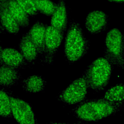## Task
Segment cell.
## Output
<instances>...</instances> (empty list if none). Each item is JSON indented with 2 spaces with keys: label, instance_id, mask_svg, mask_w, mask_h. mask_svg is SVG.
Returning a JSON list of instances; mask_svg holds the SVG:
<instances>
[{
  "label": "cell",
  "instance_id": "1",
  "mask_svg": "<svg viewBox=\"0 0 124 124\" xmlns=\"http://www.w3.org/2000/svg\"><path fill=\"white\" fill-rule=\"evenodd\" d=\"M124 109V101L113 102L102 98L84 100L72 110L74 116L85 122H96Z\"/></svg>",
  "mask_w": 124,
  "mask_h": 124
},
{
  "label": "cell",
  "instance_id": "2",
  "mask_svg": "<svg viewBox=\"0 0 124 124\" xmlns=\"http://www.w3.org/2000/svg\"><path fill=\"white\" fill-rule=\"evenodd\" d=\"M90 46V41L86 37L80 24L72 20L64 43V52L68 62L72 64L80 60L88 53Z\"/></svg>",
  "mask_w": 124,
  "mask_h": 124
},
{
  "label": "cell",
  "instance_id": "3",
  "mask_svg": "<svg viewBox=\"0 0 124 124\" xmlns=\"http://www.w3.org/2000/svg\"><path fill=\"white\" fill-rule=\"evenodd\" d=\"M113 68L114 65L104 56L94 60L82 74L88 88L96 92L104 90L109 82Z\"/></svg>",
  "mask_w": 124,
  "mask_h": 124
},
{
  "label": "cell",
  "instance_id": "4",
  "mask_svg": "<svg viewBox=\"0 0 124 124\" xmlns=\"http://www.w3.org/2000/svg\"><path fill=\"white\" fill-rule=\"evenodd\" d=\"M104 57L114 65L124 69L123 34L117 28L111 29L106 34L104 44Z\"/></svg>",
  "mask_w": 124,
  "mask_h": 124
},
{
  "label": "cell",
  "instance_id": "5",
  "mask_svg": "<svg viewBox=\"0 0 124 124\" xmlns=\"http://www.w3.org/2000/svg\"><path fill=\"white\" fill-rule=\"evenodd\" d=\"M88 87L82 75L73 81L58 97V100L65 104L75 105L84 100Z\"/></svg>",
  "mask_w": 124,
  "mask_h": 124
},
{
  "label": "cell",
  "instance_id": "6",
  "mask_svg": "<svg viewBox=\"0 0 124 124\" xmlns=\"http://www.w3.org/2000/svg\"><path fill=\"white\" fill-rule=\"evenodd\" d=\"M64 33L55 29L50 25L46 26L43 61L48 64H52L56 54L61 46Z\"/></svg>",
  "mask_w": 124,
  "mask_h": 124
},
{
  "label": "cell",
  "instance_id": "7",
  "mask_svg": "<svg viewBox=\"0 0 124 124\" xmlns=\"http://www.w3.org/2000/svg\"><path fill=\"white\" fill-rule=\"evenodd\" d=\"M10 98L13 118L18 123L22 124L37 123L35 115L30 104L25 100L12 95L10 96Z\"/></svg>",
  "mask_w": 124,
  "mask_h": 124
},
{
  "label": "cell",
  "instance_id": "8",
  "mask_svg": "<svg viewBox=\"0 0 124 124\" xmlns=\"http://www.w3.org/2000/svg\"><path fill=\"white\" fill-rule=\"evenodd\" d=\"M108 16L101 10L89 12L85 20V27L89 33L96 34L106 31L108 25Z\"/></svg>",
  "mask_w": 124,
  "mask_h": 124
},
{
  "label": "cell",
  "instance_id": "9",
  "mask_svg": "<svg viewBox=\"0 0 124 124\" xmlns=\"http://www.w3.org/2000/svg\"><path fill=\"white\" fill-rule=\"evenodd\" d=\"M0 64L21 69L25 68L28 63L19 50L0 46Z\"/></svg>",
  "mask_w": 124,
  "mask_h": 124
},
{
  "label": "cell",
  "instance_id": "10",
  "mask_svg": "<svg viewBox=\"0 0 124 124\" xmlns=\"http://www.w3.org/2000/svg\"><path fill=\"white\" fill-rule=\"evenodd\" d=\"M68 15L65 0H59L56 8L51 16L50 25L64 33L67 29Z\"/></svg>",
  "mask_w": 124,
  "mask_h": 124
},
{
  "label": "cell",
  "instance_id": "11",
  "mask_svg": "<svg viewBox=\"0 0 124 124\" xmlns=\"http://www.w3.org/2000/svg\"><path fill=\"white\" fill-rule=\"evenodd\" d=\"M18 49L29 64L34 63L39 55L37 47L31 40L28 32L22 36L19 42Z\"/></svg>",
  "mask_w": 124,
  "mask_h": 124
},
{
  "label": "cell",
  "instance_id": "12",
  "mask_svg": "<svg viewBox=\"0 0 124 124\" xmlns=\"http://www.w3.org/2000/svg\"><path fill=\"white\" fill-rule=\"evenodd\" d=\"M0 22L4 30L10 33L17 34L20 31L21 27L8 9L5 0H0Z\"/></svg>",
  "mask_w": 124,
  "mask_h": 124
},
{
  "label": "cell",
  "instance_id": "13",
  "mask_svg": "<svg viewBox=\"0 0 124 124\" xmlns=\"http://www.w3.org/2000/svg\"><path fill=\"white\" fill-rule=\"evenodd\" d=\"M21 78L19 69L0 64V86L8 88L16 85Z\"/></svg>",
  "mask_w": 124,
  "mask_h": 124
},
{
  "label": "cell",
  "instance_id": "14",
  "mask_svg": "<svg viewBox=\"0 0 124 124\" xmlns=\"http://www.w3.org/2000/svg\"><path fill=\"white\" fill-rule=\"evenodd\" d=\"M47 25L41 21L36 22L28 31L30 38L37 47L39 55L43 57L44 42Z\"/></svg>",
  "mask_w": 124,
  "mask_h": 124
},
{
  "label": "cell",
  "instance_id": "15",
  "mask_svg": "<svg viewBox=\"0 0 124 124\" xmlns=\"http://www.w3.org/2000/svg\"><path fill=\"white\" fill-rule=\"evenodd\" d=\"M9 12L21 28L30 24V16L23 8L14 0H5Z\"/></svg>",
  "mask_w": 124,
  "mask_h": 124
},
{
  "label": "cell",
  "instance_id": "16",
  "mask_svg": "<svg viewBox=\"0 0 124 124\" xmlns=\"http://www.w3.org/2000/svg\"><path fill=\"white\" fill-rule=\"evenodd\" d=\"M21 84L23 90L26 92L37 93L44 91L46 81L42 76L33 75L24 79Z\"/></svg>",
  "mask_w": 124,
  "mask_h": 124
},
{
  "label": "cell",
  "instance_id": "17",
  "mask_svg": "<svg viewBox=\"0 0 124 124\" xmlns=\"http://www.w3.org/2000/svg\"><path fill=\"white\" fill-rule=\"evenodd\" d=\"M102 98L113 102L124 101V83H118L108 90Z\"/></svg>",
  "mask_w": 124,
  "mask_h": 124
},
{
  "label": "cell",
  "instance_id": "18",
  "mask_svg": "<svg viewBox=\"0 0 124 124\" xmlns=\"http://www.w3.org/2000/svg\"><path fill=\"white\" fill-rule=\"evenodd\" d=\"M10 96L6 90L0 88V116L2 117L13 118Z\"/></svg>",
  "mask_w": 124,
  "mask_h": 124
},
{
  "label": "cell",
  "instance_id": "19",
  "mask_svg": "<svg viewBox=\"0 0 124 124\" xmlns=\"http://www.w3.org/2000/svg\"><path fill=\"white\" fill-rule=\"evenodd\" d=\"M32 1L39 13L47 16H51L57 6V3L51 0H32Z\"/></svg>",
  "mask_w": 124,
  "mask_h": 124
},
{
  "label": "cell",
  "instance_id": "20",
  "mask_svg": "<svg viewBox=\"0 0 124 124\" xmlns=\"http://www.w3.org/2000/svg\"><path fill=\"white\" fill-rule=\"evenodd\" d=\"M30 16L34 17L39 13L36 9L32 0H14Z\"/></svg>",
  "mask_w": 124,
  "mask_h": 124
},
{
  "label": "cell",
  "instance_id": "21",
  "mask_svg": "<svg viewBox=\"0 0 124 124\" xmlns=\"http://www.w3.org/2000/svg\"><path fill=\"white\" fill-rule=\"evenodd\" d=\"M110 2L115 3H124V0H107Z\"/></svg>",
  "mask_w": 124,
  "mask_h": 124
},
{
  "label": "cell",
  "instance_id": "22",
  "mask_svg": "<svg viewBox=\"0 0 124 124\" xmlns=\"http://www.w3.org/2000/svg\"><path fill=\"white\" fill-rule=\"evenodd\" d=\"M123 54L124 58V33L123 34Z\"/></svg>",
  "mask_w": 124,
  "mask_h": 124
},
{
  "label": "cell",
  "instance_id": "23",
  "mask_svg": "<svg viewBox=\"0 0 124 124\" xmlns=\"http://www.w3.org/2000/svg\"><path fill=\"white\" fill-rule=\"evenodd\" d=\"M0 30H1V31H3H3H5V30H4V29H3V28L2 27V26H1V23H0Z\"/></svg>",
  "mask_w": 124,
  "mask_h": 124
},
{
  "label": "cell",
  "instance_id": "24",
  "mask_svg": "<svg viewBox=\"0 0 124 124\" xmlns=\"http://www.w3.org/2000/svg\"><path fill=\"white\" fill-rule=\"evenodd\" d=\"M2 32H3V31H2L1 30H0V33H2Z\"/></svg>",
  "mask_w": 124,
  "mask_h": 124
}]
</instances>
